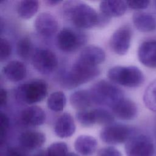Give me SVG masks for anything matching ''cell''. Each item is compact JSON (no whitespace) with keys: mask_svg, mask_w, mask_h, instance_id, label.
<instances>
[{"mask_svg":"<svg viewBox=\"0 0 156 156\" xmlns=\"http://www.w3.org/2000/svg\"><path fill=\"white\" fill-rule=\"evenodd\" d=\"M64 16L79 29L98 26L99 13L87 3L80 1H67L62 6Z\"/></svg>","mask_w":156,"mask_h":156,"instance_id":"obj_1","label":"cell"},{"mask_svg":"<svg viewBox=\"0 0 156 156\" xmlns=\"http://www.w3.org/2000/svg\"><path fill=\"white\" fill-rule=\"evenodd\" d=\"M100 73L98 66L88 63L78 58L71 69L62 75L60 83L66 89H73L92 80Z\"/></svg>","mask_w":156,"mask_h":156,"instance_id":"obj_2","label":"cell"},{"mask_svg":"<svg viewBox=\"0 0 156 156\" xmlns=\"http://www.w3.org/2000/svg\"><path fill=\"white\" fill-rule=\"evenodd\" d=\"M90 91L94 104L111 108L124 99L122 90L105 80H101L94 83Z\"/></svg>","mask_w":156,"mask_h":156,"instance_id":"obj_3","label":"cell"},{"mask_svg":"<svg viewBox=\"0 0 156 156\" xmlns=\"http://www.w3.org/2000/svg\"><path fill=\"white\" fill-rule=\"evenodd\" d=\"M107 76L111 82L129 88L140 87L144 82L143 72L135 66H113L108 70Z\"/></svg>","mask_w":156,"mask_h":156,"instance_id":"obj_4","label":"cell"},{"mask_svg":"<svg viewBox=\"0 0 156 156\" xmlns=\"http://www.w3.org/2000/svg\"><path fill=\"white\" fill-rule=\"evenodd\" d=\"M48 93V85L43 80L36 79L18 86L15 91L16 99L22 103L32 105L42 101Z\"/></svg>","mask_w":156,"mask_h":156,"instance_id":"obj_5","label":"cell"},{"mask_svg":"<svg viewBox=\"0 0 156 156\" xmlns=\"http://www.w3.org/2000/svg\"><path fill=\"white\" fill-rule=\"evenodd\" d=\"M87 41V36L80 30L64 27L56 37L57 47L62 51L71 52L77 51Z\"/></svg>","mask_w":156,"mask_h":156,"instance_id":"obj_6","label":"cell"},{"mask_svg":"<svg viewBox=\"0 0 156 156\" xmlns=\"http://www.w3.org/2000/svg\"><path fill=\"white\" fill-rule=\"evenodd\" d=\"M133 133V130L126 125L112 124L101 130L100 138L105 143L118 144L126 143Z\"/></svg>","mask_w":156,"mask_h":156,"instance_id":"obj_7","label":"cell"},{"mask_svg":"<svg viewBox=\"0 0 156 156\" xmlns=\"http://www.w3.org/2000/svg\"><path fill=\"white\" fill-rule=\"evenodd\" d=\"M31 60L35 69L45 75L53 72L58 64L55 53L46 48H37L34 50Z\"/></svg>","mask_w":156,"mask_h":156,"instance_id":"obj_8","label":"cell"},{"mask_svg":"<svg viewBox=\"0 0 156 156\" xmlns=\"http://www.w3.org/2000/svg\"><path fill=\"white\" fill-rule=\"evenodd\" d=\"M125 150L127 156H152L154 152V146L148 136L133 135L126 143Z\"/></svg>","mask_w":156,"mask_h":156,"instance_id":"obj_9","label":"cell"},{"mask_svg":"<svg viewBox=\"0 0 156 156\" xmlns=\"http://www.w3.org/2000/svg\"><path fill=\"white\" fill-rule=\"evenodd\" d=\"M132 30L130 26L123 25L117 29L110 39L111 49L116 54L124 55L127 54L130 46Z\"/></svg>","mask_w":156,"mask_h":156,"instance_id":"obj_10","label":"cell"},{"mask_svg":"<svg viewBox=\"0 0 156 156\" xmlns=\"http://www.w3.org/2000/svg\"><path fill=\"white\" fill-rule=\"evenodd\" d=\"M34 27L37 32L44 37L53 35L58 30L56 18L48 12H41L36 17Z\"/></svg>","mask_w":156,"mask_h":156,"instance_id":"obj_11","label":"cell"},{"mask_svg":"<svg viewBox=\"0 0 156 156\" xmlns=\"http://www.w3.org/2000/svg\"><path fill=\"white\" fill-rule=\"evenodd\" d=\"M139 61L145 66L156 68V40H149L141 43L138 49Z\"/></svg>","mask_w":156,"mask_h":156,"instance_id":"obj_12","label":"cell"},{"mask_svg":"<svg viewBox=\"0 0 156 156\" xmlns=\"http://www.w3.org/2000/svg\"><path fill=\"white\" fill-rule=\"evenodd\" d=\"M76 130V125L73 116L69 113H62L56 120L54 132L60 138H68L72 136Z\"/></svg>","mask_w":156,"mask_h":156,"instance_id":"obj_13","label":"cell"},{"mask_svg":"<svg viewBox=\"0 0 156 156\" xmlns=\"http://www.w3.org/2000/svg\"><path fill=\"white\" fill-rule=\"evenodd\" d=\"M113 114L122 120H132L135 118L138 114L136 104L129 99H123L112 108Z\"/></svg>","mask_w":156,"mask_h":156,"instance_id":"obj_14","label":"cell"},{"mask_svg":"<svg viewBox=\"0 0 156 156\" xmlns=\"http://www.w3.org/2000/svg\"><path fill=\"white\" fill-rule=\"evenodd\" d=\"M20 118L26 125L38 126L42 125L46 120V113L40 107L32 105L22 110Z\"/></svg>","mask_w":156,"mask_h":156,"instance_id":"obj_15","label":"cell"},{"mask_svg":"<svg viewBox=\"0 0 156 156\" xmlns=\"http://www.w3.org/2000/svg\"><path fill=\"white\" fill-rule=\"evenodd\" d=\"M2 72L4 76L9 81L18 82L25 78L27 69L23 62L18 60H12L3 67Z\"/></svg>","mask_w":156,"mask_h":156,"instance_id":"obj_16","label":"cell"},{"mask_svg":"<svg viewBox=\"0 0 156 156\" xmlns=\"http://www.w3.org/2000/svg\"><path fill=\"white\" fill-rule=\"evenodd\" d=\"M132 21L136 29L141 32H149L156 29V19L149 13L135 12L132 16Z\"/></svg>","mask_w":156,"mask_h":156,"instance_id":"obj_17","label":"cell"},{"mask_svg":"<svg viewBox=\"0 0 156 156\" xmlns=\"http://www.w3.org/2000/svg\"><path fill=\"white\" fill-rule=\"evenodd\" d=\"M79 58L91 65L98 66L105 60V52L99 46L89 45L81 51Z\"/></svg>","mask_w":156,"mask_h":156,"instance_id":"obj_18","label":"cell"},{"mask_svg":"<svg viewBox=\"0 0 156 156\" xmlns=\"http://www.w3.org/2000/svg\"><path fill=\"white\" fill-rule=\"evenodd\" d=\"M127 8L126 1L117 0L102 1L99 4L100 12L112 17H119L123 15Z\"/></svg>","mask_w":156,"mask_h":156,"instance_id":"obj_19","label":"cell"},{"mask_svg":"<svg viewBox=\"0 0 156 156\" xmlns=\"http://www.w3.org/2000/svg\"><path fill=\"white\" fill-rule=\"evenodd\" d=\"M45 140L46 137L43 133L34 130L25 131L19 137L21 145L28 149H35L41 147Z\"/></svg>","mask_w":156,"mask_h":156,"instance_id":"obj_20","label":"cell"},{"mask_svg":"<svg viewBox=\"0 0 156 156\" xmlns=\"http://www.w3.org/2000/svg\"><path fill=\"white\" fill-rule=\"evenodd\" d=\"M71 105L78 111L85 110L93 103L90 90H79L74 91L69 96Z\"/></svg>","mask_w":156,"mask_h":156,"instance_id":"obj_21","label":"cell"},{"mask_svg":"<svg viewBox=\"0 0 156 156\" xmlns=\"http://www.w3.org/2000/svg\"><path fill=\"white\" fill-rule=\"evenodd\" d=\"M98 143L96 140L90 135L79 136L74 142L76 151L83 156H91L96 151Z\"/></svg>","mask_w":156,"mask_h":156,"instance_id":"obj_22","label":"cell"},{"mask_svg":"<svg viewBox=\"0 0 156 156\" xmlns=\"http://www.w3.org/2000/svg\"><path fill=\"white\" fill-rule=\"evenodd\" d=\"M39 2L36 0L21 1L17 6L18 16L23 19H29L36 14L38 10Z\"/></svg>","mask_w":156,"mask_h":156,"instance_id":"obj_23","label":"cell"},{"mask_svg":"<svg viewBox=\"0 0 156 156\" xmlns=\"http://www.w3.org/2000/svg\"><path fill=\"white\" fill-rule=\"evenodd\" d=\"M66 104V97L61 91L52 93L47 99L48 107L55 112H62Z\"/></svg>","mask_w":156,"mask_h":156,"instance_id":"obj_24","label":"cell"},{"mask_svg":"<svg viewBox=\"0 0 156 156\" xmlns=\"http://www.w3.org/2000/svg\"><path fill=\"white\" fill-rule=\"evenodd\" d=\"M143 99L145 106L151 111L156 113V79L147 87Z\"/></svg>","mask_w":156,"mask_h":156,"instance_id":"obj_25","label":"cell"},{"mask_svg":"<svg viewBox=\"0 0 156 156\" xmlns=\"http://www.w3.org/2000/svg\"><path fill=\"white\" fill-rule=\"evenodd\" d=\"M94 124L108 126L114 121V115L109 111L104 108L91 110Z\"/></svg>","mask_w":156,"mask_h":156,"instance_id":"obj_26","label":"cell"},{"mask_svg":"<svg viewBox=\"0 0 156 156\" xmlns=\"http://www.w3.org/2000/svg\"><path fill=\"white\" fill-rule=\"evenodd\" d=\"M16 51L18 55L23 59L26 60L32 57L34 51L30 38L24 37L19 40L16 45Z\"/></svg>","mask_w":156,"mask_h":156,"instance_id":"obj_27","label":"cell"},{"mask_svg":"<svg viewBox=\"0 0 156 156\" xmlns=\"http://www.w3.org/2000/svg\"><path fill=\"white\" fill-rule=\"evenodd\" d=\"M46 154V156H66L68 146L63 142L54 143L48 147Z\"/></svg>","mask_w":156,"mask_h":156,"instance_id":"obj_28","label":"cell"},{"mask_svg":"<svg viewBox=\"0 0 156 156\" xmlns=\"http://www.w3.org/2000/svg\"><path fill=\"white\" fill-rule=\"evenodd\" d=\"M76 118L78 122L83 126L90 127L94 124L91 110L78 111L76 113Z\"/></svg>","mask_w":156,"mask_h":156,"instance_id":"obj_29","label":"cell"},{"mask_svg":"<svg viewBox=\"0 0 156 156\" xmlns=\"http://www.w3.org/2000/svg\"><path fill=\"white\" fill-rule=\"evenodd\" d=\"M12 47L10 42L4 38H1L0 40V60L3 62L10 55Z\"/></svg>","mask_w":156,"mask_h":156,"instance_id":"obj_30","label":"cell"},{"mask_svg":"<svg viewBox=\"0 0 156 156\" xmlns=\"http://www.w3.org/2000/svg\"><path fill=\"white\" fill-rule=\"evenodd\" d=\"M9 118L8 116L6 115L5 113L1 112L0 113V127H1V142L3 141L4 139L5 138L8 128H9Z\"/></svg>","mask_w":156,"mask_h":156,"instance_id":"obj_31","label":"cell"},{"mask_svg":"<svg viewBox=\"0 0 156 156\" xmlns=\"http://www.w3.org/2000/svg\"><path fill=\"white\" fill-rule=\"evenodd\" d=\"M127 7L134 10H143L147 8L150 4V1L147 0H132L126 1Z\"/></svg>","mask_w":156,"mask_h":156,"instance_id":"obj_32","label":"cell"},{"mask_svg":"<svg viewBox=\"0 0 156 156\" xmlns=\"http://www.w3.org/2000/svg\"><path fill=\"white\" fill-rule=\"evenodd\" d=\"M98 156H121V154L115 147H107L101 149L99 151Z\"/></svg>","mask_w":156,"mask_h":156,"instance_id":"obj_33","label":"cell"},{"mask_svg":"<svg viewBox=\"0 0 156 156\" xmlns=\"http://www.w3.org/2000/svg\"><path fill=\"white\" fill-rule=\"evenodd\" d=\"M111 18L109 16L104 15V13H101V12L99 13V19H98V23L97 27L102 28L107 25L110 23Z\"/></svg>","mask_w":156,"mask_h":156,"instance_id":"obj_34","label":"cell"},{"mask_svg":"<svg viewBox=\"0 0 156 156\" xmlns=\"http://www.w3.org/2000/svg\"><path fill=\"white\" fill-rule=\"evenodd\" d=\"M7 102V93L3 88L0 90V106L1 107H4Z\"/></svg>","mask_w":156,"mask_h":156,"instance_id":"obj_35","label":"cell"},{"mask_svg":"<svg viewBox=\"0 0 156 156\" xmlns=\"http://www.w3.org/2000/svg\"><path fill=\"white\" fill-rule=\"evenodd\" d=\"M6 156H24L20 151L16 149H10Z\"/></svg>","mask_w":156,"mask_h":156,"instance_id":"obj_36","label":"cell"},{"mask_svg":"<svg viewBox=\"0 0 156 156\" xmlns=\"http://www.w3.org/2000/svg\"><path fill=\"white\" fill-rule=\"evenodd\" d=\"M62 2V1H55V0H48L46 1V3L50 6L55 5L57 4H59Z\"/></svg>","mask_w":156,"mask_h":156,"instance_id":"obj_37","label":"cell"},{"mask_svg":"<svg viewBox=\"0 0 156 156\" xmlns=\"http://www.w3.org/2000/svg\"><path fill=\"white\" fill-rule=\"evenodd\" d=\"M66 156H79L77 154H75V153H73V152H69V153H68Z\"/></svg>","mask_w":156,"mask_h":156,"instance_id":"obj_38","label":"cell"},{"mask_svg":"<svg viewBox=\"0 0 156 156\" xmlns=\"http://www.w3.org/2000/svg\"><path fill=\"white\" fill-rule=\"evenodd\" d=\"M38 156H46V154H44V155H43V154H40V155H38Z\"/></svg>","mask_w":156,"mask_h":156,"instance_id":"obj_39","label":"cell"},{"mask_svg":"<svg viewBox=\"0 0 156 156\" xmlns=\"http://www.w3.org/2000/svg\"><path fill=\"white\" fill-rule=\"evenodd\" d=\"M155 6H156V1L155 2Z\"/></svg>","mask_w":156,"mask_h":156,"instance_id":"obj_40","label":"cell"}]
</instances>
